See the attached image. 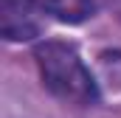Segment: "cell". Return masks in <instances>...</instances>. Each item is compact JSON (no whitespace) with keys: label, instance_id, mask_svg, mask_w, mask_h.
I'll return each mask as SVG.
<instances>
[{"label":"cell","instance_id":"6da1fadb","mask_svg":"<svg viewBox=\"0 0 121 118\" xmlns=\"http://www.w3.org/2000/svg\"><path fill=\"white\" fill-rule=\"evenodd\" d=\"M34 62L39 79L51 96L73 107H93L99 104V82L93 79L90 67L70 42L62 39H42L34 45Z\"/></svg>","mask_w":121,"mask_h":118},{"label":"cell","instance_id":"7a4b0ae2","mask_svg":"<svg viewBox=\"0 0 121 118\" xmlns=\"http://www.w3.org/2000/svg\"><path fill=\"white\" fill-rule=\"evenodd\" d=\"M42 6L37 0H0V34L6 42H31L42 34Z\"/></svg>","mask_w":121,"mask_h":118},{"label":"cell","instance_id":"3957f363","mask_svg":"<svg viewBox=\"0 0 121 118\" xmlns=\"http://www.w3.org/2000/svg\"><path fill=\"white\" fill-rule=\"evenodd\" d=\"M37 3L62 23H82L93 14V0H37Z\"/></svg>","mask_w":121,"mask_h":118}]
</instances>
